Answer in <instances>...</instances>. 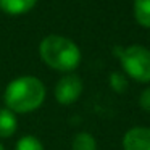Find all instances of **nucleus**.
<instances>
[{
    "mask_svg": "<svg viewBox=\"0 0 150 150\" xmlns=\"http://www.w3.org/2000/svg\"><path fill=\"white\" fill-rule=\"evenodd\" d=\"M134 18L144 28H150V0H134Z\"/></svg>",
    "mask_w": 150,
    "mask_h": 150,
    "instance_id": "8",
    "label": "nucleus"
},
{
    "mask_svg": "<svg viewBox=\"0 0 150 150\" xmlns=\"http://www.w3.org/2000/svg\"><path fill=\"white\" fill-rule=\"evenodd\" d=\"M47 89L39 78L21 76L8 82L4 100L8 110L16 113H31L44 103Z\"/></svg>",
    "mask_w": 150,
    "mask_h": 150,
    "instance_id": "1",
    "label": "nucleus"
},
{
    "mask_svg": "<svg viewBox=\"0 0 150 150\" xmlns=\"http://www.w3.org/2000/svg\"><path fill=\"white\" fill-rule=\"evenodd\" d=\"M115 53L129 78L137 82H150V50L147 47L134 44L124 49H116Z\"/></svg>",
    "mask_w": 150,
    "mask_h": 150,
    "instance_id": "3",
    "label": "nucleus"
},
{
    "mask_svg": "<svg viewBox=\"0 0 150 150\" xmlns=\"http://www.w3.org/2000/svg\"><path fill=\"white\" fill-rule=\"evenodd\" d=\"M73 150H97V142L89 132H79L73 139Z\"/></svg>",
    "mask_w": 150,
    "mask_h": 150,
    "instance_id": "9",
    "label": "nucleus"
},
{
    "mask_svg": "<svg viewBox=\"0 0 150 150\" xmlns=\"http://www.w3.org/2000/svg\"><path fill=\"white\" fill-rule=\"evenodd\" d=\"M15 150H44V145L36 136H23L20 140L16 142V147Z\"/></svg>",
    "mask_w": 150,
    "mask_h": 150,
    "instance_id": "10",
    "label": "nucleus"
},
{
    "mask_svg": "<svg viewBox=\"0 0 150 150\" xmlns=\"http://www.w3.org/2000/svg\"><path fill=\"white\" fill-rule=\"evenodd\" d=\"M139 105L145 111H150V86L142 91V94H140V97H139Z\"/></svg>",
    "mask_w": 150,
    "mask_h": 150,
    "instance_id": "11",
    "label": "nucleus"
},
{
    "mask_svg": "<svg viewBox=\"0 0 150 150\" xmlns=\"http://www.w3.org/2000/svg\"><path fill=\"white\" fill-rule=\"evenodd\" d=\"M39 55L49 68L60 73H71L81 63V50L68 37L50 34L39 45Z\"/></svg>",
    "mask_w": 150,
    "mask_h": 150,
    "instance_id": "2",
    "label": "nucleus"
},
{
    "mask_svg": "<svg viewBox=\"0 0 150 150\" xmlns=\"http://www.w3.org/2000/svg\"><path fill=\"white\" fill-rule=\"evenodd\" d=\"M18 129V120L16 115L7 107L0 108V139H8L11 137Z\"/></svg>",
    "mask_w": 150,
    "mask_h": 150,
    "instance_id": "7",
    "label": "nucleus"
},
{
    "mask_svg": "<svg viewBox=\"0 0 150 150\" xmlns=\"http://www.w3.org/2000/svg\"><path fill=\"white\" fill-rule=\"evenodd\" d=\"M0 150H5V149H4V145H2V144H0Z\"/></svg>",
    "mask_w": 150,
    "mask_h": 150,
    "instance_id": "12",
    "label": "nucleus"
},
{
    "mask_svg": "<svg viewBox=\"0 0 150 150\" xmlns=\"http://www.w3.org/2000/svg\"><path fill=\"white\" fill-rule=\"evenodd\" d=\"M82 79L76 74H65L55 86V98L62 105H71L82 94Z\"/></svg>",
    "mask_w": 150,
    "mask_h": 150,
    "instance_id": "4",
    "label": "nucleus"
},
{
    "mask_svg": "<svg viewBox=\"0 0 150 150\" xmlns=\"http://www.w3.org/2000/svg\"><path fill=\"white\" fill-rule=\"evenodd\" d=\"M123 150H150V127H131L123 137Z\"/></svg>",
    "mask_w": 150,
    "mask_h": 150,
    "instance_id": "5",
    "label": "nucleus"
},
{
    "mask_svg": "<svg viewBox=\"0 0 150 150\" xmlns=\"http://www.w3.org/2000/svg\"><path fill=\"white\" fill-rule=\"evenodd\" d=\"M37 0H0V10L7 15H24L36 7Z\"/></svg>",
    "mask_w": 150,
    "mask_h": 150,
    "instance_id": "6",
    "label": "nucleus"
}]
</instances>
